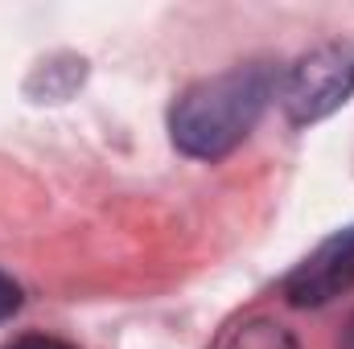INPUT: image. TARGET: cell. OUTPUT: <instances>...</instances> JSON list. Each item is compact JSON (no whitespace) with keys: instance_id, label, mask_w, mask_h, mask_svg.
I'll use <instances>...</instances> for the list:
<instances>
[{"instance_id":"cell-1","label":"cell","mask_w":354,"mask_h":349,"mask_svg":"<svg viewBox=\"0 0 354 349\" xmlns=\"http://www.w3.org/2000/svg\"><path fill=\"white\" fill-rule=\"evenodd\" d=\"M280 74L268 62H243L223 74H210L177 94L169 107V140L189 161H223L231 157L264 119L276 99Z\"/></svg>"},{"instance_id":"cell-2","label":"cell","mask_w":354,"mask_h":349,"mask_svg":"<svg viewBox=\"0 0 354 349\" xmlns=\"http://www.w3.org/2000/svg\"><path fill=\"white\" fill-rule=\"evenodd\" d=\"M354 94V37H330L301 54L284 74L276 99L292 128H309L330 119Z\"/></svg>"},{"instance_id":"cell-3","label":"cell","mask_w":354,"mask_h":349,"mask_svg":"<svg viewBox=\"0 0 354 349\" xmlns=\"http://www.w3.org/2000/svg\"><path fill=\"white\" fill-rule=\"evenodd\" d=\"M354 288V226L322 239L284 275V300L292 308H322Z\"/></svg>"},{"instance_id":"cell-4","label":"cell","mask_w":354,"mask_h":349,"mask_svg":"<svg viewBox=\"0 0 354 349\" xmlns=\"http://www.w3.org/2000/svg\"><path fill=\"white\" fill-rule=\"evenodd\" d=\"M227 349H297V341H292L288 329H280L272 321H248V325L235 329Z\"/></svg>"},{"instance_id":"cell-5","label":"cell","mask_w":354,"mask_h":349,"mask_svg":"<svg viewBox=\"0 0 354 349\" xmlns=\"http://www.w3.org/2000/svg\"><path fill=\"white\" fill-rule=\"evenodd\" d=\"M21 304H25L21 283H17L8 271H0V325H4V321H12V317L21 312Z\"/></svg>"},{"instance_id":"cell-6","label":"cell","mask_w":354,"mask_h":349,"mask_svg":"<svg viewBox=\"0 0 354 349\" xmlns=\"http://www.w3.org/2000/svg\"><path fill=\"white\" fill-rule=\"evenodd\" d=\"M4 349H75L71 341H58V337H37V333H29V337H17L12 346Z\"/></svg>"},{"instance_id":"cell-7","label":"cell","mask_w":354,"mask_h":349,"mask_svg":"<svg viewBox=\"0 0 354 349\" xmlns=\"http://www.w3.org/2000/svg\"><path fill=\"white\" fill-rule=\"evenodd\" d=\"M338 349H354V317H351V325L342 329V341H338Z\"/></svg>"}]
</instances>
